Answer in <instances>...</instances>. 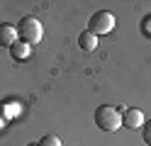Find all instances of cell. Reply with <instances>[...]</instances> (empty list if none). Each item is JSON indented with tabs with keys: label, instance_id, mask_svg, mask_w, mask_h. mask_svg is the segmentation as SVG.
Masks as SVG:
<instances>
[{
	"label": "cell",
	"instance_id": "52a82bcc",
	"mask_svg": "<svg viewBox=\"0 0 151 146\" xmlns=\"http://www.w3.org/2000/svg\"><path fill=\"white\" fill-rule=\"evenodd\" d=\"M78 46L83 49V51H95V49H98V37L86 29V32L78 37Z\"/></svg>",
	"mask_w": 151,
	"mask_h": 146
},
{
	"label": "cell",
	"instance_id": "5b68a950",
	"mask_svg": "<svg viewBox=\"0 0 151 146\" xmlns=\"http://www.w3.org/2000/svg\"><path fill=\"white\" fill-rule=\"evenodd\" d=\"M17 42V27L10 22L0 24V46H12Z\"/></svg>",
	"mask_w": 151,
	"mask_h": 146
},
{
	"label": "cell",
	"instance_id": "277c9868",
	"mask_svg": "<svg viewBox=\"0 0 151 146\" xmlns=\"http://www.w3.org/2000/svg\"><path fill=\"white\" fill-rule=\"evenodd\" d=\"M122 127H127V129H139V127H144V112L137 110V107L124 110L122 112Z\"/></svg>",
	"mask_w": 151,
	"mask_h": 146
},
{
	"label": "cell",
	"instance_id": "ba28073f",
	"mask_svg": "<svg viewBox=\"0 0 151 146\" xmlns=\"http://www.w3.org/2000/svg\"><path fill=\"white\" fill-rule=\"evenodd\" d=\"M37 146H61V139H59V136H54V134H46V136L39 139Z\"/></svg>",
	"mask_w": 151,
	"mask_h": 146
},
{
	"label": "cell",
	"instance_id": "7a4b0ae2",
	"mask_svg": "<svg viewBox=\"0 0 151 146\" xmlns=\"http://www.w3.org/2000/svg\"><path fill=\"white\" fill-rule=\"evenodd\" d=\"M17 37L22 39L24 44H39L42 37H44V27L37 17H22L20 22H17Z\"/></svg>",
	"mask_w": 151,
	"mask_h": 146
},
{
	"label": "cell",
	"instance_id": "30bf717a",
	"mask_svg": "<svg viewBox=\"0 0 151 146\" xmlns=\"http://www.w3.org/2000/svg\"><path fill=\"white\" fill-rule=\"evenodd\" d=\"M144 32H146V34H151V15L144 19Z\"/></svg>",
	"mask_w": 151,
	"mask_h": 146
},
{
	"label": "cell",
	"instance_id": "6da1fadb",
	"mask_svg": "<svg viewBox=\"0 0 151 146\" xmlns=\"http://www.w3.org/2000/svg\"><path fill=\"white\" fill-rule=\"evenodd\" d=\"M95 124L102 132H117L122 127V112L115 105H100L95 110Z\"/></svg>",
	"mask_w": 151,
	"mask_h": 146
},
{
	"label": "cell",
	"instance_id": "3957f363",
	"mask_svg": "<svg viewBox=\"0 0 151 146\" xmlns=\"http://www.w3.org/2000/svg\"><path fill=\"white\" fill-rule=\"evenodd\" d=\"M112 29H115V15L107 12V10H98L88 22V32H93L95 37L98 34H110Z\"/></svg>",
	"mask_w": 151,
	"mask_h": 146
},
{
	"label": "cell",
	"instance_id": "8992f818",
	"mask_svg": "<svg viewBox=\"0 0 151 146\" xmlns=\"http://www.w3.org/2000/svg\"><path fill=\"white\" fill-rule=\"evenodd\" d=\"M29 51H32V46H29V44H24L22 39H17V42L10 46V54H12L15 61H24V58L29 56Z\"/></svg>",
	"mask_w": 151,
	"mask_h": 146
},
{
	"label": "cell",
	"instance_id": "9c48e42d",
	"mask_svg": "<svg viewBox=\"0 0 151 146\" xmlns=\"http://www.w3.org/2000/svg\"><path fill=\"white\" fill-rule=\"evenodd\" d=\"M141 136H144V141L151 146V119L144 122V127H141Z\"/></svg>",
	"mask_w": 151,
	"mask_h": 146
}]
</instances>
